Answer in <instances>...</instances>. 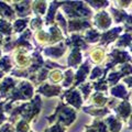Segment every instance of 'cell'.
Returning a JSON list of instances; mask_svg holds the SVG:
<instances>
[{"label":"cell","mask_w":132,"mask_h":132,"mask_svg":"<svg viewBox=\"0 0 132 132\" xmlns=\"http://www.w3.org/2000/svg\"><path fill=\"white\" fill-rule=\"evenodd\" d=\"M111 59H112V62L108 65L107 69L110 68V67H113V65L118 64V63H123V62H127V61H130L131 57L129 56L127 52L125 51H118V50H114V51L111 53Z\"/></svg>","instance_id":"obj_1"},{"label":"cell","mask_w":132,"mask_h":132,"mask_svg":"<svg viewBox=\"0 0 132 132\" xmlns=\"http://www.w3.org/2000/svg\"><path fill=\"white\" fill-rule=\"evenodd\" d=\"M96 24H98L99 28L107 29L111 24V19L107 12H100L96 15Z\"/></svg>","instance_id":"obj_2"},{"label":"cell","mask_w":132,"mask_h":132,"mask_svg":"<svg viewBox=\"0 0 132 132\" xmlns=\"http://www.w3.org/2000/svg\"><path fill=\"white\" fill-rule=\"evenodd\" d=\"M122 31V28L119 27V28H116L111 31H107L106 33H104L101 36V42L102 43H109V42H112L113 40H116V38L118 36V34Z\"/></svg>","instance_id":"obj_3"},{"label":"cell","mask_w":132,"mask_h":132,"mask_svg":"<svg viewBox=\"0 0 132 132\" xmlns=\"http://www.w3.org/2000/svg\"><path fill=\"white\" fill-rule=\"evenodd\" d=\"M116 111H117V112L120 114L122 118L127 119L128 116H129L130 112H131V106H130V104L128 101H123L117 107V110Z\"/></svg>","instance_id":"obj_4"},{"label":"cell","mask_w":132,"mask_h":132,"mask_svg":"<svg viewBox=\"0 0 132 132\" xmlns=\"http://www.w3.org/2000/svg\"><path fill=\"white\" fill-rule=\"evenodd\" d=\"M111 94L119 98H127L128 97V93L123 85H118V86H116V87H113L111 89Z\"/></svg>","instance_id":"obj_5"},{"label":"cell","mask_w":132,"mask_h":132,"mask_svg":"<svg viewBox=\"0 0 132 132\" xmlns=\"http://www.w3.org/2000/svg\"><path fill=\"white\" fill-rule=\"evenodd\" d=\"M107 122L109 123V127H110V130L112 132H119L121 130V122L117 120L116 118L113 117H110L107 119Z\"/></svg>","instance_id":"obj_6"},{"label":"cell","mask_w":132,"mask_h":132,"mask_svg":"<svg viewBox=\"0 0 132 132\" xmlns=\"http://www.w3.org/2000/svg\"><path fill=\"white\" fill-rule=\"evenodd\" d=\"M88 69H89V66H88V63L86 62L85 63V65H82L81 66V68L78 71V73H77V75H76V77H77V80H76V85H78L80 81H82L85 79V77H86V74H87V72H88Z\"/></svg>","instance_id":"obj_7"},{"label":"cell","mask_w":132,"mask_h":132,"mask_svg":"<svg viewBox=\"0 0 132 132\" xmlns=\"http://www.w3.org/2000/svg\"><path fill=\"white\" fill-rule=\"evenodd\" d=\"M132 41V35L127 33V34H123L120 40L118 41V46H128Z\"/></svg>","instance_id":"obj_8"},{"label":"cell","mask_w":132,"mask_h":132,"mask_svg":"<svg viewBox=\"0 0 132 132\" xmlns=\"http://www.w3.org/2000/svg\"><path fill=\"white\" fill-rule=\"evenodd\" d=\"M80 53L79 51H78V48L76 47L75 50H74V52H73V54L71 55V57H69V65H75L77 63H79L80 62Z\"/></svg>","instance_id":"obj_9"},{"label":"cell","mask_w":132,"mask_h":132,"mask_svg":"<svg viewBox=\"0 0 132 132\" xmlns=\"http://www.w3.org/2000/svg\"><path fill=\"white\" fill-rule=\"evenodd\" d=\"M99 36H100V34L97 32V31H89L87 34H86V39H87V41H89V42H96V41L99 39Z\"/></svg>","instance_id":"obj_10"},{"label":"cell","mask_w":132,"mask_h":132,"mask_svg":"<svg viewBox=\"0 0 132 132\" xmlns=\"http://www.w3.org/2000/svg\"><path fill=\"white\" fill-rule=\"evenodd\" d=\"M121 77H122V75H121L120 72H118V73H111L110 75H109V84L110 85L117 84V81L120 79Z\"/></svg>","instance_id":"obj_11"},{"label":"cell","mask_w":132,"mask_h":132,"mask_svg":"<svg viewBox=\"0 0 132 132\" xmlns=\"http://www.w3.org/2000/svg\"><path fill=\"white\" fill-rule=\"evenodd\" d=\"M121 75H129V74H132V66L131 65H125V66H122V68H121Z\"/></svg>","instance_id":"obj_12"},{"label":"cell","mask_w":132,"mask_h":132,"mask_svg":"<svg viewBox=\"0 0 132 132\" xmlns=\"http://www.w3.org/2000/svg\"><path fill=\"white\" fill-rule=\"evenodd\" d=\"M101 73H102V69L99 68V67H96V68H95L94 71H93V74H92V76H90V78H92V79H94V78L100 76Z\"/></svg>","instance_id":"obj_13"},{"label":"cell","mask_w":132,"mask_h":132,"mask_svg":"<svg viewBox=\"0 0 132 132\" xmlns=\"http://www.w3.org/2000/svg\"><path fill=\"white\" fill-rule=\"evenodd\" d=\"M95 126L98 128L99 132H107V128L105 127L104 123H101V122H96V123H95Z\"/></svg>","instance_id":"obj_14"},{"label":"cell","mask_w":132,"mask_h":132,"mask_svg":"<svg viewBox=\"0 0 132 132\" xmlns=\"http://www.w3.org/2000/svg\"><path fill=\"white\" fill-rule=\"evenodd\" d=\"M81 90L85 93L86 96H87L88 93H89V90H90V85H85V86H81Z\"/></svg>","instance_id":"obj_15"},{"label":"cell","mask_w":132,"mask_h":132,"mask_svg":"<svg viewBox=\"0 0 132 132\" xmlns=\"http://www.w3.org/2000/svg\"><path fill=\"white\" fill-rule=\"evenodd\" d=\"M125 81L130 86V87H132V77H128V78H126Z\"/></svg>","instance_id":"obj_16"},{"label":"cell","mask_w":132,"mask_h":132,"mask_svg":"<svg viewBox=\"0 0 132 132\" xmlns=\"http://www.w3.org/2000/svg\"><path fill=\"white\" fill-rule=\"evenodd\" d=\"M88 132H95V131H94V130H89Z\"/></svg>","instance_id":"obj_17"},{"label":"cell","mask_w":132,"mask_h":132,"mask_svg":"<svg viewBox=\"0 0 132 132\" xmlns=\"http://www.w3.org/2000/svg\"><path fill=\"white\" fill-rule=\"evenodd\" d=\"M128 29H129V30H132V28H128ZM128 29H127V30H128Z\"/></svg>","instance_id":"obj_18"},{"label":"cell","mask_w":132,"mask_h":132,"mask_svg":"<svg viewBox=\"0 0 132 132\" xmlns=\"http://www.w3.org/2000/svg\"><path fill=\"white\" fill-rule=\"evenodd\" d=\"M131 51H132V45H131Z\"/></svg>","instance_id":"obj_19"}]
</instances>
